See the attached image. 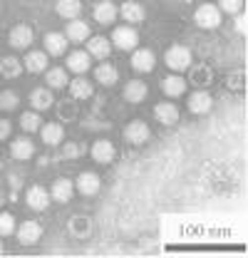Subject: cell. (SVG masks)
Instances as JSON below:
<instances>
[{
	"mask_svg": "<svg viewBox=\"0 0 248 258\" xmlns=\"http://www.w3.org/2000/svg\"><path fill=\"white\" fill-rule=\"evenodd\" d=\"M40 238H42V226L37 221H23L18 226V241L23 246H35Z\"/></svg>",
	"mask_w": 248,
	"mask_h": 258,
	"instance_id": "10",
	"label": "cell"
},
{
	"mask_svg": "<svg viewBox=\"0 0 248 258\" xmlns=\"http://www.w3.org/2000/svg\"><path fill=\"white\" fill-rule=\"evenodd\" d=\"M10 233H15V216L3 211L0 214V236H10Z\"/></svg>",
	"mask_w": 248,
	"mask_h": 258,
	"instance_id": "33",
	"label": "cell"
},
{
	"mask_svg": "<svg viewBox=\"0 0 248 258\" xmlns=\"http://www.w3.org/2000/svg\"><path fill=\"white\" fill-rule=\"evenodd\" d=\"M0 253H3V243H0Z\"/></svg>",
	"mask_w": 248,
	"mask_h": 258,
	"instance_id": "39",
	"label": "cell"
},
{
	"mask_svg": "<svg viewBox=\"0 0 248 258\" xmlns=\"http://www.w3.org/2000/svg\"><path fill=\"white\" fill-rule=\"evenodd\" d=\"M191 50L184 47V45H171L169 50H166V55H164V62L166 67L171 70V72H184L191 67Z\"/></svg>",
	"mask_w": 248,
	"mask_h": 258,
	"instance_id": "3",
	"label": "cell"
},
{
	"mask_svg": "<svg viewBox=\"0 0 248 258\" xmlns=\"http://www.w3.org/2000/svg\"><path fill=\"white\" fill-rule=\"evenodd\" d=\"M45 52L50 55V57H60L67 52V45H70V40L65 37V32H47L45 35Z\"/></svg>",
	"mask_w": 248,
	"mask_h": 258,
	"instance_id": "13",
	"label": "cell"
},
{
	"mask_svg": "<svg viewBox=\"0 0 248 258\" xmlns=\"http://www.w3.org/2000/svg\"><path fill=\"white\" fill-rule=\"evenodd\" d=\"M112 47H117V50H124V52H132V50H137V45H139V32L134 25H122V28H114L112 32Z\"/></svg>",
	"mask_w": 248,
	"mask_h": 258,
	"instance_id": "2",
	"label": "cell"
},
{
	"mask_svg": "<svg viewBox=\"0 0 248 258\" xmlns=\"http://www.w3.org/2000/svg\"><path fill=\"white\" fill-rule=\"evenodd\" d=\"M149 137H152V129H149L147 122L134 119V122H129V124L124 127V139H127L129 144H134V147L147 144V142H149Z\"/></svg>",
	"mask_w": 248,
	"mask_h": 258,
	"instance_id": "4",
	"label": "cell"
},
{
	"mask_svg": "<svg viewBox=\"0 0 248 258\" xmlns=\"http://www.w3.org/2000/svg\"><path fill=\"white\" fill-rule=\"evenodd\" d=\"M65 64H67L70 72H75V75H85V72L92 67V57L87 55V50H75V52L67 55Z\"/></svg>",
	"mask_w": 248,
	"mask_h": 258,
	"instance_id": "14",
	"label": "cell"
},
{
	"mask_svg": "<svg viewBox=\"0 0 248 258\" xmlns=\"http://www.w3.org/2000/svg\"><path fill=\"white\" fill-rule=\"evenodd\" d=\"M23 70H25L23 62L18 57H13V55H8V57L0 60V77H5V80H18Z\"/></svg>",
	"mask_w": 248,
	"mask_h": 258,
	"instance_id": "30",
	"label": "cell"
},
{
	"mask_svg": "<svg viewBox=\"0 0 248 258\" xmlns=\"http://www.w3.org/2000/svg\"><path fill=\"white\" fill-rule=\"evenodd\" d=\"M45 82L50 90H65L70 77H67V70L65 67H47L45 70Z\"/></svg>",
	"mask_w": 248,
	"mask_h": 258,
	"instance_id": "27",
	"label": "cell"
},
{
	"mask_svg": "<svg viewBox=\"0 0 248 258\" xmlns=\"http://www.w3.org/2000/svg\"><path fill=\"white\" fill-rule=\"evenodd\" d=\"M10 132H13V124H10L8 119H0V142H3V139H8V137H10Z\"/></svg>",
	"mask_w": 248,
	"mask_h": 258,
	"instance_id": "35",
	"label": "cell"
},
{
	"mask_svg": "<svg viewBox=\"0 0 248 258\" xmlns=\"http://www.w3.org/2000/svg\"><path fill=\"white\" fill-rule=\"evenodd\" d=\"M119 15H122V20H127V25H139V23H144V8L139 5V3H134V0H129V3H124L122 8H119Z\"/></svg>",
	"mask_w": 248,
	"mask_h": 258,
	"instance_id": "26",
	"label": "cell"
},
{
	"mask_svg": "<svg viewBox=\"0 0 248 258\" xmlns=\"http://www.w3.org/2000/svg\"><path fill=\"white\" fill-rule=\"evenodd\" d=\"M10 186L18 189V186H20V176H10Z\"/></svg>",
	"mask_w": 248,
	"mask_h": 258,
	"instance_id": "38",
	"label": "cell"
},
{
	"mask_svg": "<svg viewBox=\"0 0 248 258\" xmlns=\"http://www.w3.org/2000/svg\"><path fill=\"white\" fill-rule=\"evenodd\" d=\"M161 90H164L166 97L176 99V97L186 95V80L179 75V72H171V75H166V77L161 80Z\"/></svg>",
	"mask_w": 248,
	"mask_h": 258,
	"instance_id": "15",
	"label": "cell"
},
{
	"mask_svg": "<svg viewBox=\"0 0 248 258\" xmlns=\"http://www.w3.org/2000/svg\"><path fill=\"white\" fill-rule=\"evenodd\" d=\"M82 154V147L80 144H67L65 147V157H80Z\"/></svg>",
	"mask_w": 248,
	"mask_h": 258,
	"instance_id": "36",
	"label": "cell"
},
{
	"mask_svg": "<svg viewBox=\"0 0 248 258\" xmlns=\"http://www.w3.org/2000/svg\"><path fill=\"white\" fill-rule=\"evenodd\" d=\"M18 104H20V97H18L15 90H3L0 92V109L13 112V109H18Z\"/></svg>",
	"mask_w": 248,
	"mask_h": 258,
	"instance_id": "32",
	"label": "cell"
},
{
	"mask_svg": "<svg viewBox=\"0 0 248 258\" xmlns=\"http://www.w3.org/2000/svg\"><path fill=\"white\" fill-rule=\"evenodd\" d=\"M65 37L70 40V42H85L87 37H90V25L87 23H82L80 18L77 20H70L67 23V28H65Z\"/></svg>",
	"mask_w": 248,
	"mask_h": 258,
	"instance_id": "25",
	"label": "cell"
},
{
	"mask_svg": "<svg viewBox=\"0 0 248 258\" xmlns=\"http://www.w3.org/2000/svg\"><path fill=\"white\" fill-rule=\"evenodd\" d=\"M90 154H92V159L97 164H109V161H114V157H117V149H114V144L109 139H99V142L92 144Z\"/></svg>",
	"mask_w": 248,
	"mask_h": 258,
	"instance_id": "17",
	"label": "cell"
},
{
	"mask_svg": "<svg viewBox=\"0 0 248 258\" xmlns=\"http://www.w3.org/2000/svg\"><path fill=\"white\" fill-rule=\"evenodd\" d=\"M75 186H77V191L82 194V196H94V194H99V189H102V181H99V176L94 171H82L77 176Z\"/></svg>",
	"mask_w": 248,
	"mask_h": 258,
	"instance_id": "16",
	"label": "cell"
},
{
	"mask_svg": "<svg viewBox=\"0 0 248 258\" xmlns=\"http://www.w3.org/2000/svg\"><path fill=\"white\" fill-rule=\"evenodd\" d=\"M186 3H194V0H186Z\"/></svg>",
	"mask_w": 248,
	"mask_h": 258,
	"instance_id": "40",
	"label": "cell"
},
{
	"mask_svg": "<svg viewBox=\"0 0 248 258\" xmlns=\"http://www.w3.org/2000/svg\"><path fill=\"white\" fill-rule=\"evenodd\" d=\"M55 10L65 20H77L80 13H82V0H57Z\"/></svg>",
	"mask_w": 248,
	"mask_h": 258,
	"instance_id": "29",
	"label": "cell"
},
{
	"mask_svg": "<svg viewBox=\"0 0 248 258\" xmlns=\"http://www.w3.org/2000/svg\"><path fill=\"white\" fill-rule=\"evenodd\" d=\"M32 40H35V35L28 25H15L10 35H8V45L13 47V50H28L32 45Z\"/></svg>",
	"mask_w": 248,
	"mask_h": 258,
	"instance_id": "8",
	"label": "cell"
},
{
	"mask_svg": "<svg viewBox=\"0 0 248 258\" xmlns=\"http://www.w3.org/2000/svg\"><path fill=\"white\" fill-rule=\"evenodd\" d=\"M94 80H97L102 87H114L117 80H119V70L112 62H102L94 67Z\"/></svg>",
	"mask_w": 248,
	"mask_h": 258,
	"instance_id": "19",
	"label": "cell"
},
{
	"mask_svg": "<svg viewBox=\"0 0 248 258\" xmlns=\"http://www.w3.org/2000/svg\"><path fill=\"white\" fill-rule=\"evenodd\" d=\"M50 55L45 52V50H32L25 55V60H23V67L32 72V75H37V72H45L47 67H50V60H47Z\"/></svg>",
	"mask_w": 248,
	"mask_h": 258,
	"instance_id": "18",
	"label": "cell"
},
{
	"mask_svg": "<svg viewBox=\"0 0 248 258\" xmlns=\"http://www.w3.org/2000/svg\"><path fill=\"white\" fill-rule=\"evenodd\" d=\"M20 127L25 129V132H40V127H42V117H40V112H35V109L23 112V114H20Z\"/></svg>",
	"mask_w": 248,
	"mask_h": 258,
	"instance_id": "31",
	"label": "cell"
},
{
	"mask_svg": "<svg viewBox=\"0 0 248 258\" xmlns=\"http://www.w3.org/2000/svg\"><path fill=\"white\" fill-rule=\"evenodd\" d=\"M25 201H28V206H30L32 211H45L52 199H50V191L45 186L32 184V186H28V191H25Z\"/></svg>",
	"mask_w": 248,
	"mask_h": 258,
	"instance_id": "6",
	"label": "cell"
},
{
	"mask_svg": "<svg viewBox=\"0 0 248 258\" xmlns=\"http://www.w3.org/2000/svg\"><path fill=\"white\" fill-rule=\"evenodd\" d=\"M117 15H119V10H117V5L109 3V0H99L92 8V18L99 25H114Z\"/></svg>",
	"mask_w": 248,
	"mask_h": 258,
	"instance_id": "7",
	"label": "cell"
},
{
	"mask_svg": "<svg viewBox=\"0 0 248 258\" xmlns=\"http://www.w3.org/2000/svg\"><path fill=\"white\" fill-rule=\"evenodd\" d=\"M40 137H42V142L47 147H57V144H62V139H65V127L57 124V122H47V124L40 127Z\"/></svg>",
	"mask_w": 248,
	"mask_h": 258,
	"instance_id": "23",
	"label": "cell"
},
{
	"mask_svg": "<svg viewBox=\"0 0 248 258\" xmlns=\"http://www.w3.org/2000/svg\"><path fill=\"white\" fill-rule=\"evenodd\" d=\"M246 15H243V13H236V28H238V32H241V35H246Z\"/></svg>",
	"mask_w": 248,
	"mask_h": 258,
	"instance_id": "37",
	"label": "cell"
},
{
	"mask_svg": "<svg viewBox=\"0 0 248 258\" xmlns=\"http://www.w3.org/2000/svg\"><path fill=\"white\" fill-rule=\"evenodd\" d=\"M52 102H55V97H52V90H50V87H35V90L30 92V107L35 109V112H45V109H50Z\"/></svg>",
	"mask_w": 248,
	"mask_h": 258,
	"instance_id": "20",
	"label": "cell"
},
{
	"mask_svg": "<svg viewBox=\"0 0 248 258\" xmlns=\"http://www.w3.org/2000/svg\"><path fill=\"white\" fill-rule=\"evenodd\" d=\"M67 90H70L72 99H90V97H92V92H94L92 82H90V80H85V77L70 80V82H67Z\"/></svg>",
	"mask_w": 248,
	"mask_h": 258,
	"instance_id": "28",
	"label": "cell"
},
{
	"mask_svg": "<svg viewBox=\"0 0 248 258\" xmlns=\"http://www.w3.org/2000/svg\"><path fill=\"white\" fill-rule=\"evenodd\" d=\"M147 85L142 82V80H129L127 85H124V99L129 102V104H139V102H144L147 99Z\"/></svg>",
	"mask_w": 248,
	"mask_h": 258,
	"instance_id": "22",
	"label": "cell"
},
{
	"mask_svg": "<svg viewBox=\"0 0 248 258\" xmlns=\"http://www.w3.org/2000/svg\"><path fill=\"white\" fill-rule=\"evenodd\" d=\"M216 8L221 10V13L236 15V13H241V8H243V0H218Z\"/></svg>",
	"mask_w": 248,
	"mask_h": 258,
	"instance_id": "34",
	"label": "cell"
},
{
	"mask_svg": "<svg viewBox=\"0 0 248 258\" xmlns=\"http://www.w3.org/2000/svg\"><path fill=\"white\" fill-rule=\"evenodd\" d=\"M87 55L94 57V60H107L109 57V52H112V42L107 40V37H102V35H90L87 40Z\"/></svg>",
	"mask_w": 248,
	"mask_h": 258,
	"instance_id": "9",
	"label": "cell"
},
{
	"mask_svg": "<svg viewBox=\"0 0 248 258\" xmlns=\"http://www.w3.org/2000/svg\"><path fill=\"white\" fill-rule=\"evenodd\" d=\"M189 112L191 114H209L211 112V107H214V97L209 95L206 90H199V92H194V95L189 97Z\"/></svg>",
	"mask_w": 248,
	"mask_h": 258,
	"instance_id": "12",
	"label": "cell"
},
{
	"mask_svg": "<svg viewBox=\"0 0 248 258\" xmlns=\"http://www.w3.org/2000/svg\"><path fill=\"white\" fill-rule=\"evenodd\" d=\"M75 194V184L70 179H57L52 186H50V199L57 201V204H67Z\"/></svg>",
	"mask_w": 248,
	"mask_h": 258,
	"instance_id": "24",
	"label": "cell"
},
{
	"mask_svg": "<svg viewBox=\"0 0 248 258\" xmlns=\"http://www.w3.org/2000/svg\"><path fill=\"white\" fill-rule=\"evenodd\" d=\"M154 114H156V119H159L164 127H174V124L181 119L179 107H176L174 102H159V104L154 107Z\"/></svg>",
	"mask_w": 248,
	"mask_h": 258,
	"instance_id": "11",
	"label": "cell"
},
{
	"mask_svg": "<svg viewBox=\"0 0 248 258\" xmlns=\"http://www.w3.org/2000/svg\"><path fill=\"white\" fill-rule=\"evenodd\" d=\"M194 23L201 28V30H216L221 25V10H218L214 3H201L194 13Z\"/></svg>",
	"mask_w": 248,
	"mask_h": 258,
	"instance_id": "1",
	"label": "cell"
},
{
	"mask_svg": "<svg viewBox=\"0 0 248 258\" xmlns=\"http://www.w3.org/2000/svg\"><path fill=\"white\" fill-rule=\"evenodd\" d=\"M32 154H35V144H32L30 139L18 137V139L10 142V157H13V159L28 161V159H32Z\"/></svg>",
	"mask_w": 248,
	"mask_h": 258,
	"instance_id": "21",
	"label": "cell"
},
{
	"mask_svg": "<svg viewBox=\"0 0 248 258\" xmlns=\"http://www.w3.org/2000/svg\"><path fill=\"white\" fill-rule=\"evenodd\" d=\"M129 64H132L134 72H152L154 64H156V57L149 47H137V50H132V60H129Z\"/></svg>",
	"mask_w": 248,
	"mask_h": 258,
	"instance_id": "5",
	"label": "cell"
}]
</instances>
